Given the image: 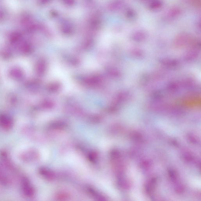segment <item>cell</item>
<instances>
[{"mask_svg": "<svg viewBox=\"0 0 201 201\" xmlns=\"http://www.w3.org/2000/svg\"><path fill=\"white\" fill-rule=\"evenodd\" d=\"M21 188L24 194L26 197H31L34 194V189L29 181L26 177L21 179Z\"/></svg>", "mask_w": 201, "mask_h": 201, "instance_id": "cell-1", "label": "cell"}, {"mask_svg": "<svg viewBox=\"0 0 201 201\" xmlns=\"http://www.w3.org/2000/svg\"><path fill=\"white\" fill-rule=\"evenodd\" d=\"M0 125L4 130H9L12 128L13 124L10 120L4 119L0 121Z\"/></svg>", "mask_w": 201, "mask_h": 201, "instance_id": "cell-2", "label": "cell"}]
</instances>
